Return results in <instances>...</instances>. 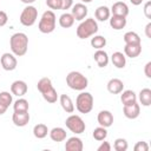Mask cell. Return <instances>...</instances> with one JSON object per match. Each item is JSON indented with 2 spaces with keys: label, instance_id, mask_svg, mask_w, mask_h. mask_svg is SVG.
I'll return each instance as SVG.
<instances>
[{
  "label": "cell",
  "instance_id": "cell-18",
  "mask_svg": "<svg viewBox=\"0 0 151 151\" xmlns=\"http://www.w3.org/2000/svg\"><path fill=\"white\" fill-rule=\"evenodd\" d=\"M93 59H94V61L97 63V65L99 66V67H106L107 66V64H109V54L104 51V50H97L96 52H94V54H93Z\"/></svg>",
  "mask_w": 151,
  "mask_h": 151
},
{
  "label": "cell",
  "instance_id": "cell-46",
  "mask_svg": "<svg viewBox=\"0 0 151 151\" xmlns=\"http://www.w3.org/2000/svg\"><path fill=\"white\" fill-rule=\"evenodd\" d=\"M81 2H84V4H88V2H92V0H81Z\"/></svg>",
  "mask_w": 151,
  "mask_h": 151
},
{
  "label": "cell",
  "instance_id": "cell-25",
  "mask_svg": "<svg viewBox=\"0 0 151 151\" xmlns=\"http://www.w3.org/2000/svg\"><path fill=\"white\" fill-rule=\"evenodd\" d=\"M94 17L98 21H106L111 17V11L107 6H99L94 12Z\"/></svg>",
  "mask_w": 151,
  "mask_h": 151
},
{
  "label": "cell",
  "instance_id": "cell-23",
  "mask_svg": "<svg viewBox=\"0 0 151 151\" xmlns=\"http://www.w3.org/2000/svg\"><path fill=\"white\" fill-rule=\"evenodd\" d=\"M120 101L123 105H129V104H132V103H136L137 101V94L134 93V91L132 90H123L120 92Z\"/></svg>",
  "mask_w": 151,
  "mask_h": 151
},
{
  "label": "cell",
  "instance_id": "cell-37",
  "mask_svg": "<svg viewBox=\"0 0 151 151\" xmlns=\"http://www.w3.org/2000/svg\"><path fill=\"white\" fill-rule=\"evenodd\" d=\"M60 4H61V8L60 9H70L72 6H73V0H60Z\"/></svg>",
  "mask_w": 151,
  "mask_h": 151
},
{
  "label": "cell",
  "instance_id": "cell-8",
  "mask_svg": "<svg viewBox=\"0 0 151 151\" xmlns=\"http://www.w3.org/2000/svg\"><path fill=\"white\" fill-rule=\"evenodd\" d=\"M65 125H66V127L71 132H73L76 134L83 133L85 131V129H86V125H85L83 118L80 116H78V114H71V116H68L66 118V120H65Z\"/></svg>",
  "mask_w": 151,
  "mask_h": 151
},
{
  "label": "cell",
  "instance_id": "cell-2",
  "mask_svg": "<svg viewBox=\"0 0 151 151\" xmlns=\"http://www.w3.org/2000/svg\"><path fill=\"white\" fill-rule=\"evenodd\" d=\"M37 88H38V91L41 93L42 98L47 103L54 104L58 100V93H57L55 88L53 87L52 81H51L50 78L44 77V78L39 79L38 80V84H37Z\"/></svg>",
  "mask_w": 151,
  "mask_h": 151
},
{
  "label": "cell",
  "instance_id": "cell-7",
  "mask_svg": "<svg viewBox=\"0 0 151 151\" xmlns=\"http://www.w3.org/2000/svg\"><path fill=\"white\" fill-rule=\"evenodd\" d=\"M37 19H38V9L32 5H27L22 9V12L20 14V18H19L20 24L26 26V27L33 26L35 24Z\"/></svg>",
  "mask_w": 151,
  "mask_h": 151
},
{
  "label": "cell",
  "instance_id": "cell-6",
  "mask_svg": "<svg viewBox=\"0 0 151 151\" xmlns=\"http://www.w3.org/2000/svg\"><path fill=\"white\" fill-rule=\"evenodd\" d=\"M76 109L80 113H90L93 109V96L90 92L81 91L76 99Z\"/></svg>",
  "mask_w": 151,
  "mask_h": 151
},
{
  "label": "cell",
  "instance_id": "cell-10",
  "mask_svg": "<svg viewBox=\"0 0 151 151\" xmlns=\"http://www.w3.org/2000/svg\"><path fill=\"white\" fill-rule=\"evenodd\" d=\"M87 7L85 4L83 2H79V4H76L72 6V9H71V14L73 15L74 20H78V21H81L86 18L87 15Z\"/></svg>",
  "mask_w": 151,
  "mask_h": 151
},
{
  "label": "cell",
  "instance_id": "cell-30",
  "mask_svg": "<svg viewBox=\"0 0 151 151\" xmlns=\"http://www.w3.org/2000/svg\"><path fill=\"white\" fill-rule=\"evenodd\" d=\"M106 45V38H104L103 35H94L93 38H91V46L96 50H103Z\"/></svg>",
  "mask_w": 151,
  "mask_h": 151
},
{
  "label": "cell",
  "instance_id": "cell-31",
  "mask_svg": "<svg viewBox=\"0 0 151 151\" xmlns=\"http://www.w3.org/2000/svg\"><path fill=\"white\" fill-rule=\"evenodd\" d=\"M13 109H14V111H17V112L28 111V109H29V104H28V101H27L25 98H19L18 100L14 101V104H13Z\"/></svg>",
  "mask_w": 151,
  "mask_h": 151
},
{
  "label": "cell",
  "instance_id": "cell-13",
  "mask_svg": "<svg viewBox=\"0 0 151 151\" xmlns=\"http://www.w3.org/2000/svg\"><path fill=\"white\" fill-rule=\"evenodd\" d=\"M97 120H98V124L100 126H104L107 129L113 124V114L109 110H103L98 113Z\"/></svg>",
  "mask_w": 151,
  "mask_h": 151
},
{
  "label": "cell",
  "instance_id": "cell-14",
  "mask_svg": "<svg viewBox=\"0 0 151 151\" xmlns=\"http://www.w3.org/2000/svg\"><path fill=\"white\" fill-rule=\"evenodd\" d=\"M27 84L24 80H15L11 85V93L17 97H22L27 93Z\"/></svg>",
  "mask_w": 151,
  "mask_h": 151
},
{
  "label": "cell",
  "instance_id": "cell-17",
  "mask_svg": "<svg viewBox=\"0 0 151 151\" xmlns=\"http://www.w3.org/2000/svg\"><path fill=\"white\" fill-rule=\"evenodd\" d=\"M111 13L113 15H122V17H127L129 15V6L123 2V1H117L112 5L111 7Z\"/></svg>",
  "mask_w": 151,
  "mask_h": 151
},
{
  "label": "cell",
  "instance_id": "cell-16",
  "mask_svg": "<svg viewBox=\"0 0 151 151\" xmlns=\"http://www.w3.org/2000/svg\"><path fill=\"white\" fill-rule=\"evenodd\" d=\"M107 91L112 94H119L124 90V83L118 78H112L107 81Z\"/></svg>",
  "mask_w": 151,
  "mask_h": 151
},
{
  "label": "cell",
  "instance_id": "cell-43",
  "mask_svg": "<svg viewBox=\"0 0 151 151\" xmlns=\"http://www.w3.org/2000/svg\"><path fill=\"white\" fill-rule=\"evenodd\" d=\"M7 109H8V107H7L5 104H2V103L0 101V116H1V114H4V113L7 111Z\"/></svg>",
  "mask_w": 151,
  "mask_h": 151
},
{
  "label": "cell",
  "instance_id": "cell-20",
  "mask_svg": "<svg viewBox=\"0 0 151 151\" xmlns=\"http://www.w3.org/2000/svg\"><path fill=\"white\" fill-rule=\"evenodd\" d=\"M110 26L116 29V31H119V29H123L125 26H126V17H122V15H113L110 17Z\"/></svg>",
  "mask_w": 151,
  "mask_h": 151
},
{
  "label": "cell",
  "instance_id": "cell-24",
  "mask_svg": "<svg viewBox=\"0 0 151 151\" xmlns=\"http://www.w3.org/2000/svg\"><path fill=\"white\" fill-rule=\"evenodd\" d=\"M111 61L117 68H124L126 65V57L124 53L117 51V52H113V54L111 55Z\"/></svg>",
  "mask_w": 151,
  "mask_h": 151
},
{
  "label": "cell",
  "instance_id": "cell-38",
  "mask_svg": "<svg viewBox=\"0 0 151 151\" xmlns=\"http://www.w3.org/2000/svg\"><path fill=\"white\" fill-rule=\"evenodd\" d=\"M144 14L147 19H151V1L145 2L144 5Z\"/></svg>",
  "mask_w": 151,
  "mask_h": 151
},
{
  "label": "cell",
  "instance_id": "cell-44",
  "mask_svg": "<svg viewBox=\"0 0 151 151\" xmlns=\"http://www.w3.org/2000/svg\"><path fill=\"white\" fill-rule=\"evenodd\" d=\"M130 2L132 5H134V6H138V5H140L143 2V0H130Z\"/></svg>",
  "mask_w": 151,
  "mask_h": 151
},
{
  "label": "cell",
  "instance_id": "cell-21",
  "mask_svg": "<svg viewBox=\"0 0 151 151\" xmlns=\"http://www.w3.org/2000/svg\"><path fill=\"white\" fill-rule=\"evenodd\" d=\"M142 53V44H136V45H127L125 44L124 46V54L129 58H137Z\"/></svg>",
  "mask_w": 151,
  "mask_h": 151
},
{
  "label": "cell",
  "instance_id": "cell-28",
  "mask_svg": "<svg viewBox=\"0 0 151 151\" xmlns=\"http://www.w3.org/2000/svg\"><path fill=\"white\" fill-rule=\"evenodd\" d=\"M138 98H139V101L143 106H150L151 105V90L147 87L140 90Z\"/></svg>",
  "mask_w": 151,
  "mask_h": 151
},
{
  "label": "cell",
  "instance_id": "cell-35",
  "mask_svg": "<svg viewBox=\"0 0 151 151\" xmlns=\"http://www.w3.org/2000/svg\"><path fill=\"white\" fill-rule=\"evenodd\" d=\"M133 150H134V151H149V145H147L146 142L140 140V142H137V143H136Z\"/></svg>",
  "mask_w": 151,
  "mask_h": 151
},
{
  "label": "cell",
  "instance_id": "cell-32",
  "mask_svg": "<svg viewBox=\"0 0 151 151\" xmlns=\"http://www.w3.org/2000/svg\"><path fill=\"white\" fill-rule=\"evenodd\" d=\"M92 136H93V138H94L96 140H98V142L105 140V139H106V137H107L106 127H104V126H100V125H99L98 127H96V129L93 130Z\"/></svg>",
  "mask_w": 151,
  "mask_h": 151
},
{
  "label": "cell",
  "instance_id": "cell-12",
  "mask_svg": "<svg viewBox=\"0 0 151 151\" xmlns=\"http://www.w3.org/2000/svg\"><path fill=\"white\" fill-rule=\"evenodd\" d=\"M123 113L129 119H136L140 113V106L137 101L129 105H123Z\"/></svg>",
  "mask_w": 151,
  "mask_h": 151
},
{
  "label": "cell",
  "instance_id": "cell-15",
  "mask_svg": "<svg viewBox=\"0 0 151 151\" xmlns=\"http://www.w3.org/2000/svg\"><path fill=\"white\" fill-rule=\"evenodd\" d=\"M84 149L83 140L79 137H71L65 143V150L66 151H81Z\"/></svg>",
  "mask_w": 151,
  "mask_h": 151
},
{
  "label": "cell",
  "instance_id": "cell-41",
  "mask_svg": "<svg viewBox=\"0 0 151 151\" xmlns=\"http://www.w3.org/2000/svg\"><path fill=\"white\" fill-rule=\"evenodd\" d=\"M144 73H145V76L147 78H151V61L146 63V65L144 67Z\"/></svg>",
  "mask_w": 151,
  "mask_h": 151
},
{
  "label": "cell",
  "instance_id": "cell-33",
  "mask_svg": "<svg viewBox=\"0 0 151 151\" xmlns=\"http://www.w3.org/2000/svg\"><path fill=\"white\" fill-rule=\"evenodd\" d=\"M127 147H129V144L125 138H117L113 143V149L116 151H126Z\"/></svg>",
  "mask_w": 151,
  "mask_h": 151
},
{
  "label": "cell",
  "instance_id": "cell-19",
  "mask_svg": "<svg viewBox=\"0 0 151 151\" xmlns=\"http://www.w3.org/2000/svg\"><path fill=\"white\" fill-rule=\"evenodd\" d=\"M48 134H50V138L53 140V142H64L66 139V136H67V132L65 129L63 127H53L51 131H48Z\"/></svg>",
  "mask_w": 151,
  "mask_h": 151
},
{
  "label": "cell",
  "instance_id": "cell-29",
  "mask_svg": "<svg viewBox=\"0 0 151 151\" xmlns=\"http://www.w3.org/2000/svg\"><path fill=\"white\" fill-rule=\"evenodd\" d=\"M33 134H34L35 138L42 139V138H45L48 134V127L45 124H41V123L40 124H37L33 127Z\"/></svg>",
  "mask_w": 151,
  "mask_h": 151
},
{
  "label": "cell",
  "instance_id": "cell-3",
  "mask_svg": "<svg viewBox=\"0 0 151 151\" xmlns=\"http://www.w3.org/2000/svg\"><path fill=\"white\" fill-rule=\"evenodd\" d=\"M97 32H98V24L93 18H87L81 20V22L77 27V37L79 39L90 38L94 35Z\"/></svg>",
  "mask_w": 151,
  "mask_h": 151
},
{
  "label": "cell",
  "instance_id": "cell-9",
  "mask_svg": "<svg viewBox=\"0 0 151 151\" xmlns=\"http://www.w3.org/2000/svg\"><path fill=\"white\" fill-rule=\"evenodd\" d=\"M0 65L5 71H13V70L17 68L18 60H17V58L13 53L6 52L0 58Z\"/></svg>",
  "mask_w": 151,
  "mask_h": 151
},
{
  "label": "cell",
  "instance_id": "cell-39",
  "mask_svg": "<svg viewBox=\"0 0 151 151\" xmlns=\"http://www.w3.org/2000/svg\"><path fill=\"white\" fill-rule=\"evenodd\" d=\"M98 151H110L111 150V145H110V143L109 142H103L101 140V144L98 146V149H97Z\"/></svg>",
  "mask_w": 151,
  "mask_h": 151
},
{
  "label": "cell",
  "instance_id": "cell-34",
  "mask_svg": "<svg viewBox=\"0 0 151 151\" xmlns=\"http://www.w3.org/2000/svg\"><path fill=\"white\" fill-rule=\"evenodd\" d=\"M0 101L2 104H5L7 107H9V105L12 104L13 99H12V93L7 92V91H2L0 92Z\"/></svg>",
  "mask_w": 151,
  "mask_h": 151
},
{
  "label": "cell",
  "instance_id": "cell-4",
  "mask_svg": "<svg viewBox=\"0 0 151 151\" xmlns=\"http://www.w3.org/2000/svg\"><path fill=\"white\" fill-rule=\"evenodd\" d=\"M66 84L72 90L84 91L88 86V80L83 73H80L78 71H71L66 76Z\"/></svg>",
  "mask_w": 151,
  "mask_h": 151
},
{
  "label": "cell",
  "instance_id": "cell-36",
  "mask_svg": "<svg viewBox=\"0 0 151 151\" xmlns=\"http://www.w3.org/2000/svg\"><path fill=\"white\" fill-rule=\"evenodd\" d=\"M46 5L51 9H60L61 8L60 0H46Z\"/></svg>",
  "mask_w": 151,
  "mask_h": 151
},
{
  "label": "cell",
  "instance_id": "cell-11",
  "mask_svg": "<svg viewBox=\"0 0 151 151\" xmlns=\"http://www.w3.org/2000/svg\"><path fill=\"white\" fill-rule=\"evenodd\" d=\"M31 117H29V113L28 111H24V112H17L14 111L13 116H12V120H13V124L15 126H19V127H24L28 124Z\"/></svg>",
  "mask_w": 151,
  "mask_h": 151
},
{
  "label": "cell",
  "instance_id": "cell-5",
  "mask_svg": "<svg viewBox=\"0 0 151 151\" xmlns=\"http://www.w3.org/2000/svg\"><path fill=\"white\" fill-rule=\"evenodd\" d=\"M55 22H57V19H55V14L53 11L48 9V11H45L39 20V24H38V28L41 33L44 34H48V33H52L55 28Z\"/></svg>",
  "mask_w": 151,
  "mask_h": 151
},
{
  "label": "cell",
  "instance_id": "cell-27",
  "mask_svg": "<svg viewBox=\"0 0 151 151\" xmlns=\"http://www.w3.org/2000/svg\"><path fill=\"white\" fill-rule=\"evenodd\" d=\"M124 39V42L127 44V45H136V44H142V40H140V37L136 33V32H132V31H129L124 34L123 37Z\"/></svg>",
  "mask_w": 151,
  "mask_h": 151
},
{
  "label": "cell",
  "instance_id": "cell-45",
  "mask_svg": "<svg viewBox=\"0 0 151 151\" xmlns=\"http://www.w3.org/2000/svg\"><path fill=\"white\" fill-rule=\"evenodd\" d=\"M21 2H24V4H26V5H32L35 0H20Z\"/></svg>",
  "mask_w": 151,
  "mask_h": 151
},
{
  "label": "cell",
  "instance_id": "cell-40",
  "mask_svg": "<svg viewBox=\"0 0 151 151\" xmlns=\"http://www.w3.org/2000/svg\"><path fill=\"white\" fill-rule=\"evenodd\" d=\"M7 20H8V17H7L6 12L0 11V27L5 26V25L7 24Z\"/></svg>",
  "mask_w": 151,
  "mask_h": 151
},
{
  "label": "cell",
  "instance_id": "cell-22",
  "mask_svg": "<svg viewBox=\"0 0 151 151\" xmlns=\"http://www.w3.org/2000/svg\"><path fill=\"white\" fill-rule=\"evenodd\" d=\"M59 103H60L63 110L66 113H72L74 111V104H73V101H72V99H71L70 96H67V94H60Z\"/></svg>",
  "mask_w": 151,
  "mask_h": 151
},
{
  "label": "cell",
  "instance_id": "cell-26",
  "mask_svg": "<svg viewBox=\"0 0 151 151\" xmlns=\"http://www.w3.org/2000/svg\"><path fill=\"white\" fill-rule=\"evenodd\" d=\"M74 18L71 13H63L60 17H59V25L63 27V28H70L73 26L74 24Z\"/></svg>",
  "mask_w": 151,
  "mask_h": 151
},
{
  "label": "cell",
  "instance_id": "cell-42",
  "mask_svg": "<svg viewBox=\"0 0 151 151\" xmlns=\"http://www.w3.org/2000/svg\"><path fill=\"white\" fill-rule=\"evenodd\" d=\"M145 34H146L147 38H151V22H149L145 26Z\"/></svg>",
  "mask_w": 151,
  "mask_h": 151
},
{
  "label": "cell",
  "instance_id": "cell-1",
  "mask_svg": "<svg viewBox=\"0 0 151 151\" xmlns=\"http://www.w3.org/2000/svg\"><path fill=\"white\" fill-rule=\"evenodd\" d=\"M9 47L15 57H22L28 50V37L24 32L14 33L9 39Z\"/></svg>",
  "mask_w": 151,
  "mask_h": 151
}]
</instances>
